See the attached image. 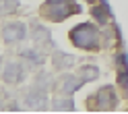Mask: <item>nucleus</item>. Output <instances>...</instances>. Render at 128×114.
I'll use <instances>...</instances> for the list:
<instances>
[{"label":"nucleus","mask_w":128,"mask_h":114,"mask_svg":"<svg viewBox=\"0 0 128 114\" xmlns=\"http://www.w3.org/2000/svg\"><path fill=\"white\" fill-rule=\"evenodd\" d=\"M72 11H78L72 0H50L46 4V13L50 19H64Z\"/></svg>","instance_id":"2"},{"label":"nucleus","mask_w":128,"mask_h":114,"mask_svg":"<svg viewBox=\"0 0 128 114\" xmlns=\"http://www.w3.org/2000/svg\"><path fill=\"white\" fill-rule=\"evenodd\" d=\"M23 35H25V27L23 25H10V27H6V33H4V37L8 39V42L21 39Z\"/></svg>","instance_id":"3"},{"label":"nucleus","mask_w":128,"mask_h":114,"mask_svg":"<svg viewBox=\"0 0 128 114\" xmlns=\"http://www.w3.org/2000/svg\"><path fill=\"white\" fill-rule=\"evenodd\" d=\"M72 42L78 46V48H85V50H89V48H95L97 46V29L89 23H85V25H78L76 29H72Z\"/></svg>","instance_id":"1"},{"label":"nucleus","mask_w":128,"mask_h":114,"mask_svg":"<svg viewBox=\"0 0 128 114\" xmlns=\"http://www.w3.org/2000/svg\"><path fill=\"white\" fill-rule=\"evenodd\" d=\"M106 6H103V9H95V17H97V21H106Z\"/></svg>","instance_id":"4"}]
</instances>
